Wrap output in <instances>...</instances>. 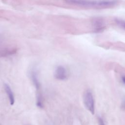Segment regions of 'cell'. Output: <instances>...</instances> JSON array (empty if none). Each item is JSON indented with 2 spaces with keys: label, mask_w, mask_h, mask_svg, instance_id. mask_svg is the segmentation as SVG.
Listing matches in <instances>:
<instances>
[{
  "label": "cell",
  "mask_w": 125,
  "mask_h": 125,
  "mask_svg": "<svg viewBox=\"0 0 125 125\" xmlns=\"http://www.w3.org/2000/svg\"><path fill=\"white\" fill-rule=\"evenodd\" d=\"M67 2L79 6L92 8L104 9L115 6L117 2L114 0H70L66 1Z\"/></svg>",
  "instance_id": "cell-1"
},
{
  "label": "cell",
  "mask_w": 125,
  "mask_h": 125,
  "mask_svg": "<svg viewBox=\"0 0 125 125\" xmlns=\"http://www.w3.org/2000/svg\"><path fill=\"white\" fill-rule=\"evenodd\" d=\"M83 103L86 109L92 114L95 112L94 99L92 92L89 90L85 91L83 94Z\"/></svg>",
  "instance_id": "cell-2"
},
{
  "label": "cell",
  "mask_w": 125,
  "mask_h": 125,
  "mask_svg": "<svg viewBox=\"0 0 125 125\" xmlns=\"http://www.w3.org/2000/svg\"><path fill=\"white\" fill-rule=\"evenodd\" d=\"M54 76L59 80L63 81L67 78V73L66 69L62 65L58 66L55 70Z\"/></svg>",
  "instance_id": "cell-3"
},
{
  "label": "cell",
  "mask_w": 125,
  "mask_h": 125,
  "mask_svg": "<svg viewBox=\"0 0 125 125\" xmlns=\"http://www.w3.org/2000/svg\"><path fill=\"white\" fill-rule=\"evenodd\" d=\"M30 77L32 82L34 85L37 91H39L40 89V83L38 77V73L36 69L32 68L30 71Z\"/></svg>",
  "instance_id": "cell-4"
},
{
  "label": "cell",
  "mask_w": 125,
  "mask_h": 125,
  "mask_svg": "<svg viewBox=\"0 0 125 125\" xmlns=\"http://www.w3.org/2000/svg\"><path fill=\"white\" fill-rule=\"evenodd\" d=\"M4 87L5 92H6L7 95L8 96L10 104L13 105L15 103V98H14V96L13 93L11 89V87L9 86V85L8 84H7L6 83L4 84Z\"/></svg>",
  "instance_id": "cell-5"
},
{
  "label": "cell",
  "mask_w": 125,
  "mask_h": 125,
  "mask_svg": "<svg viewBox=\"0 0 125 125\" xmlns=\"http://www.w3.org/2000/svg\"><path fill=\"white\" fill-rule=\"evenodd\" d=\"M36 105L39 108L43 107V100L42 94L41 93L37 94L36 98Z\"/></svg>",
  "instance_id": "cell-6"
},
{
  "label": "cell",
  "mask_w": 125,
  "mask_h": 125,
  "mask_svg": "<svg viewBox=\"0 0 125 125\" xmlns=\"http://www.w3.org/2000/svg\"><path fill=\"white\" fill-rule=\"evenodd\" d=\"M115 22L119 27L125 30V20L120 19H115Z\"/></svg>",
  "instance_id": "cell-7"
},
{
  "label": "cell",
  "mask_w": 125,
  "mask_h": 125,
  "mask_svg": "<svg viewBox=\"0 0 125 125\" xmlns=\"http://www.w3.org/2000/svg\"><path fill=\"white\" fill-rule=\"evenodd\" d=\"M95 29L97 31L102 30L104 28V23L100 20H96L95 23Z\"/></svg>",
  "instance_id": "cell-8"
},
{
  "label": "cell",
  "mask_w": 125,
  "mask_h": 125,
  "mask_svg": "<svg viewBox=\"0 0 125 125\" xmlns=\"http://www.w3.org/2000/svg\"><path fill=\"white\" fill-rule=\"evenodd\" d=\"M98 122L99 125H105L103 119L101 117L98 118Z\"/></svg>",
  "instance_id": "cell-9"
},
{
  "label": "cell",
  "mask_w": 125,
  "mask_h": 125,
  "mask_svg": "<svg viewBox=\"0 0 125 125\" xmlns=\"http://www.w3.org/2000/svg\"><path fill=\"white\" fill-rule=\"evenodd\" d=\"M122 82L125 84V75H124L122 77Z\"/></svg>",
  "instance_id": "cell-10"
},
{
  "label": "cell",
  "mask_w": 125,
  "mask_h": 125,
  "mask_svg": "<svg viewBox=\"0 0 125 125\" xmlns=\"http://www.w3.org/2000/svg\"><path fill=\"white\" fill-rule=\"evenodd\" d=\"M123 107L125 109V101L123 103Z\"/></svg>",
  "instance_id": "cell-11"
},
{
  "label": "cell",
  "mask_w": 125,
  "mask_h": 125,
  "mask_svg": "<svg viewBox=\"0 0 125 125\" xmlns=\"http://www.w3.org/2000/svg\"></svg>",
  "instance_id": "cell-12"
},
{
  "label": "cell",
  "mask_w": 125,
  "mask_h": 125,
  "mask_svg": "<svg viewBox=\"0 0 125 125\" xmlns=\"http://www.w3.org/2000/svg\"></svg>",
  "instance_id": "cell-13"
}]
</instances>
